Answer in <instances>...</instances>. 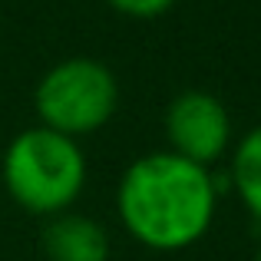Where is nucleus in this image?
<instances>
[{
	"instance_id": "nucleus-1",
	"label": "nucleus",
	"mask_w": 261,
	"mask_h": 261,
	"mask_svg": "<svg viewBox=\"0 0 261 261\" xmlns=\"http://www.w3.org/2000/svg\"><path fill=\"white\" fill-rule=\"evenodd\" d=\"M218 195L222 189L212 169L159 149L129 162L116 185V215L133 242L172 255L208 235Z\"/></svg>"
},
{
	"instance_id": "nucleus-2",
	"label": "nucleus",
	"mask_w": 261,
	"mask_h": 261,
	"mask_svg": "<svg viewBox=\"0 0 261 261\" xmlns=\"http://www.w3.org/2000/svg\"><path fill=\"white\" fill-rule=\"evenodd\" d=\"M4 189L23 212L40 218L73 208L86 189V155L80 139L60 136L46 126L13 136L0 162Z\"/></svg>"
},
{
	"instance_id": "nucleus-3",
	"label": "nucleus",
	"mask_w": 261,
	"mask_h": 261,
	"mask_svg": "<svg viewBox=\"0 0 261 261\" xmlns=\"http://www.w3.org/2000/svg\"><path fill=\"white\" fill-rule=\"evenodd\" d=\"M33 109L40 126L60 136L99 133L119 109V80L93 57H70L53 63L33 89Z\"/></svg>"
},
{
	"instance_id": "nucleus-4",
	"label": "nucleus",
	"mask_w": 261,
	"mask_h": 261,
	"mask_svg": "<svg viewBox=\"0 0 261 261\" xmlns=\"http://www.w3.org/2000/svg\"><path fill=\"white\" fill-rule=\"evenodd\" d=\"M166 142L169 152L182 155L189 162L212 169L225 159L231 149V116L228 106L215 93L205 89H185L166 106Z\"/></svg>"
},
{
	"instance_id": "nucleus-5",
	"label": "nucleus",
	"mask_w": 261,
	"mask_h": 261,
	"mask_svg": "<svg viewBox=\"0 0 261 261\" xmlns=\"http://www.w3.org/2000/svg\"><path fill=\"white\" fill-rule=\"evenodd\" d=\"M40 248L46 261H109V235L96 218L83 212L50 215L40 231Z\"/></svg>"
},
{
	"instance_id": "nucleus-6",
	"label": "nucleus",
	"mask_w": 261,
	"mask_h": 261,
	"mask_svg": "<svg viewBox=\"0 0 261 261\" xmlns=\"http://www.w3.org/2000/svg\"><path fill=\"white\" fill-rule=\"evenodd\" d=\"M228 178H231L238 202L245 205V212L261 225V126L248 129L231 146Z\"/></svg>"
},
{
	"instance_id": "nucleus-7",
	"label": "nucleus",
	"mask_w": 261,
	"mask_h": 261,
	"mask_svg": "<svg viewBox=\"0 0 261 261\" xmlns=\"http://www.w3.org/2000/svg\"><path fill=\"white\" fill-rule=\"evenodd\" d=\"M116 13L122 17H133V20H152V17H162L175 7V0H106Z\"/></svg>"
},
{
	"instance_id": "nucleus-8",
	"label": "nucleus",
	"mask_w": 261,
	"mask_h": 261,
	"mask_svg": "<svg viewBox=\"0 0 261 261\" xmlns=\"http://www.w3.org/2000/svg\"><path fill=\"white\" fill-rule=\"evenodd\" d=\"M251 261H261V242H258V248H255V258Z\"/></svg>"
}]
</instances>
